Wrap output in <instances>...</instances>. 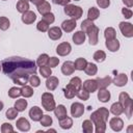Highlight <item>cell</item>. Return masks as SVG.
Returning <instances> with one entry per match:
<instances>
[{"label": "cell", "mask_w": 133, "mask_h": 133, "mask_svg": "<svg viewBox=\"0 0 133 133\" xmlns=\"http://www.w3.org/2000/svg\"><path fill=\"white\" fill-rule=\"evenodd\" d=\"M64 14L69 17H71L74 20H79L82 17L83 10L80 6L74 5V4H66L64 5Z\"/></svg>", "instance_id": "cell-3"}, {"label": "cell", "mask_w": 133, "mask_h": 133, "mask_svg": "<svg viewBox=\"0 0 133 133\" xmlns=\"http://www.w3.org/2000/svg\"><path fill=\"white\" fill-rule=\"evenodd\" d=\"M42 20H44L45 22H47L48 24H52V23H54V21H55V16L50 11V12H48V14H46V15H43V19Z\"/></svg>", "instance_id": "cell-49"}, {"label": "cell", "mask_w": 133, "mask_h": 133, "mask_svg": "<svg viewBox=\"0 0 133 133\" xmlns=\"http://www.w3.org/2000/svg\"><path fill=\"white\" fill-rule=\"evenodd\" d=\"M59 63V58L53 56V57H49V60H48V66L50 68H55L57 66Z\"/></svg>", "instance_id": "cell-52"}, {"label": "cell", "mask_w": 133, "mask_h": 133, "mask_svg": "<svg viewBox=\"0 0 133 133\" xmlns=\"http://www.w3.org/2000/svg\"><path fill=\"white\" fill-rule=\"evenodd\" d=\"M27 1H31V2H32V1H33V0H27Z\"/></svg>", "instance_id": "cell-62"}, {"label": "cell", "mask_w": 133, "mask_h": 133, "mask_svg": "<svg viewBox=\"0 0 133 133\" xmlns=\"http://www.w3.org/2000/svg\"><path fill=\"white\" fill-rule=\"evenodd\" d=\"M127 82H128V76H127L126 74H124V73L116 75V76L113 78V80H112V83H113L115 86H118V87L125 86V85L127 84Z\"/></svg>", "instance_id": "cell-14"}, {"label": "cell", "mask_w": 133, "mask_h": 133, "mask_svg": "<svg viewBox=\"0 0 133 133\" xmlns=\"http://www.w3.org/2000/svg\"><path fill=\"white\" fill-rule=\"evenodd\" d=\"M72 86H74L77 90H79L80 88H82V81H81V79L79 78V77H73L71 80H70V82H69Z\"/></svg>", "instance_id": "cell-42"}, {"label": "cell", "mask_w": 133, "mask_h": 133, "mask_svg": "<svg viewBox=\"0 0 133 133\" xmlns=\"http://www.w3.org/2000/svg\"><path fill=\"white\" fill-rule=\"evenodd\" d=\"M48 60H49V56L48 54L44 53V54H41L38 57H37V60H36V65L38 66H44V65H47L48 64Z\"/></svg>", "instance_id": "cell-37"}, {"label": "cell", "mask_w": 133, "mask_h": 133, "mask_svg": "<svg viewBox=\"0 0 133 133\" xmlns=\"http://www.w3.org/2000/svg\"><path fill=\"white\" fill-rule=\"evenodd\" d=\"M53 111H54V114H55V116L57 117V119L63 118V117H65V116L68 115L66 108H65V106L62 105V104H60V105H58V106H55V108H54Z\"/></svg>", "instance_id": "cell-21"}, {"label": "cell", "mask_w": 133, "mask_h": 133, "mask_svg": "<svg viewBox=\"0 0 133 133\" xmlns=\"http://www.w3.org/2000/svg\"><path fill=\"white\" fill-rule=\"evenodd\" d=\"M16 126L17 128L22 131V132H27L30 130V123L25 118V117H20L17 119V123H16Z\"/></svg>", "instance_id": "cell-16"}, {"label": "cell", "mask_w": 133, "mask_h": 133, "mask_svg": "<svg viewBox=\"0 0 133 133\" xmlns=\"http://www.w3.org/2000/svg\"><path fill=\"white\" fill-rule=\"evenodd\" d=\"M129 99H130L129 94H128V92H125V91H122V92L119 94V96H118V102H119L122 105H124L125 102H127Z\"/></svg>", "instance_id": "cell-51"}, {"label": "cell", "mask_w": 133, "mask_h": 133, "mask_svg": "<svg viewBox=\"0 0 133 133\" xmlns=\"http://www.w3.org/2000/svg\"><path fill=\"white\" fill-rule=\"evenodd\" d=\"M3 107H4V104H3V102H1V101H0V111L3 109Z\"/></svg>", "instance_id": "cell-59"}, {"label": "cell", "mask_w": 133, "mask_h": 133, "mask_svg": "<svg viewBox=\"0 0 133 133\" xmlns=\"http://www.w3.org/2000/svg\"><path fill=\"white\" fill-rule=\"evenodd\" d=\"M105 46L110 52H116L119 49V42H118V39L116 37L115 38H111V39H106Z\"/></svg>", "instance_id": "cell-18"}, {"label": "cell", "mask_w": 133, "mask_h": 133, "mask_svg": "<svg viewBox=\"0 0 133 133\" xmlns=\"http://www.w3.org/2000/svg\"><path fill=\"white\" fill-rule=\"evenodd\" d=\"M83 71H84V72H85V74H86V75H88V76H95V75L97 74V72H98V66H97L95 63L87 62V64H86V66H85V69H84Z\"/></svg>", "instance_id": "cell-31"}, {"label": "cell", "mask_w": 133, "mask_h": 133, "mask_svg": "<svg viewBox=\"0 0 133 133\" xmlns=\"http://www.w3.org/2000/svg\"><path fill=\"white\" fill-rule=\"evenodd\" d=\"M110 91H108L106 88H103V89H99L98 91V99L100 102L102 103H107L109 100H110Z\"/></svg>", "instance_id": "cell-23"}, {"label": "cell", "mask_w": 133, "mask_h": 133, "mask_svg": "<svg viewBox=\"0 0 133 133\" xmlns=\"http://www.w3.org/2000/svg\"><path fill=\"white\" fill-rule=\"evenodd\" d=\"M100 17V10L97 7H90L87 11V19L90 21H95Z\"/></svg>", "instance_id": "cell-32"}, {"label": "cell", "mask_w": 133, "mask_h": 133, "mask_svg": "<svg viewBox=\"0 0 133 133\" xmlns=\"http://www.w3.org/2000/svg\"><path fill=\"white\" fill-rule=\"evenodd\" d=\"M22 96L21 94V88L17 87V86H14V87H10L9 90H8V97L11 98V99H17L18 97Z\"/></svg>", "instance_id": "cell-38"}, {"label": "cell", "mask_w": 133, "mask_h": 133, "mask_svg": "<svg viewBox=\"0 0 133 133\" xmlns=\"http://www.w3.org/2000/svg\"><path fill=\"white\" fill-rule=\"evenodd\" d=\"M124 108V112L127 115L128 118H130L132 116V111H133V100L130 98L127 102H125V104L123 105Z\"/></svg>", "instance_id": "cell-26"}, {"label": "cell", "mask_w": 133, "mask_h": 133, "mask_svg": "<svg viewBox=\"0 0 133 133\" xmlns=\"http://www.w3.org/2000/svg\"><path fill=\"white\" fill-rule=\"evenodd\" d=\"M76 96H77L80 100H83V101H87V100L89 99V92L86 91V90L83 89V88H80V89L77 91Z\"/></svg>", "instance_id": "cell-47"}, {"label": "cell", "mask_w": 133, "mask_h": 133, "mask_svg": "<svg viewBox=\"0 0 133 133\" xmlns=\"http://www.w3.org/2000/svg\"><path fill=\"white\" fill-rule=\"evenodd\" d=\"M123 3L127 7H132L133 6V0H123Z\"/></svg>", "instance_id": "cell-57"}, {"label": "cell", "mask_w": 133, "mask_h": 133, "mask_svg": "<svg viewBox=\"0 0 133 133\" xmlns=\"http://www.w3.org/2000/svg\"><path fill=\"white\" fill-rule=\"evenodd\" d=\"M29 116L33 122H39L43 116V110L38 106H33L29 110Z\"/></svg>", "instance_id": "cell-12"}, {"label": "cell", "mask_w": 133, "mask_h": 133, "mask_svg": "<svg viewBox=\"0 0 133 133\" xmlns=\"http://www.w3.org/2000/svg\"><path fill=\"white\" fill-rule=\"evenodd\" d=\"M74 1H80V0H74Z\"/></svg>", "instance_id": "cell-63"}, {"label": "cell", "mask_w": 133, "mask_h": 133, "mask_svg": "<svg viewBox=\"0 0 133 133\" xmlns=\"http://www.w3.org/2000/svg\"><path fill=\"white\" fill-rule=\"evenodd\" d=\"M94 60L97 61V62H103L106 58V53L102 50H98L94 53V56H92Z\"/></svg>", "instance_id": "cell-36"}, {"label": "cell", "mask_w": 133, "mask_h": 133, "mask_svg": "<svg viewBox=\"0 0 133 133\" xmlns=\"http://www.w3.org/2000/svg\"><path fill=\"white\" fill-rule=\"evenodd\" d=\"M77 89L74 87V86H72L70 83L64 87V89H63V94H64V97L66 98V99H73L75 96H76V94H77Z\"/></svg>", "instance_id": "cell-25"}, {"label": "cell", "mask_w": 133, "mask_h": 133, "mask_svg": "<svg viewBox=\"0 0 133 133\" xmlns=\"http://www.w3.org/2000/svg\"><path fill=\"white\" fill-rule=\"evenodd\" d=\"M21 20L24 24H32L36 20V15L31 10H27L24 14H22Z\"/></svg>", "instance_id": "cell-15"}, {"label": "cell", "mask_w": 133, "mask_h": 133, "mask_svg": "<svg viewBox=\"0 0 133 133\" xmlns=\"http://www.w3.org/2000/svg\"><path fill=\"white\" fill-rule=\"evenodd\" d=\"M1 66L3 73L9 77L14 83L21 86L27 84L31 75L36 74L35 61L20 56H12L3 59Z\"/></svg>", "instance_id": "cell-1"}, {"label": "cell", "mask_w": 133, "mask_h": 133, "mask_svg": "<svg viewBox=\"0 0 133 133\" xmlns=\"http://www.w3.org/2000/svg\"><path fill=\"white\" fill-rule=\"evenodd\" d=\"M86 64H87V60H86L85 58H83V57H79V58H77V59L75 60V62H74V68H75V70L83 71V70L85 69Z\"/></svg>", "instance_id": "cell-30"}, {"label": "cell", "mask_w": 133, "mask_h": 133, "mask_svg": "<svg viewBox=\"0 0 133 133\" xmlns=\"http://www.w3.org/2000/svg\"><path fill=\"white\" fill-rule=\"evenodd\" d=\"M10 26V22L6 17H0V29L1 30H7Z\"/></svg>", "instance_id": "cell-46"}, {"label": "cell", "mask_w": 133, "mask_h": 133, "mask_svg": "<svg viewBox=\"0 0 133 133\" xmlns=\"http://www.w3.org/2000/svg\"><path fill=\"white\" fill-rule=\"evenodd\" d=\"M39 73H41L42 77H44V78H48L49 76L52 75V70H51L50 66L44 65V66H39Z\"/></svg>", "instance_id": "cell-44"}, {"label": "cell", "mask_w": 133, "mask_h": 133, "mask_svg": "<svg viewBox=\"0 0 133 133\" xmlns=\"http://www.w3.org/2000/svg\"><path fill=\"white\" fill-rule=\"evenodd\" d=\"M1 132L2 133H11V132H14V128L9 123H3L1 126Z\"/></svg>", "instance_id": "cell-50"}, {"label": "cell", "mask_w": 133, "mask_h": 133, "mask_svg": "<svg viewBox=\"0 0 133 133\" xmlns=\"http://www.w3.org/2000/svg\"><path fill=\"white\" fill-rule=\"evenodd\" d=\"M59 121V126L61 129H64V130H68V129H71L72 126H73V119L71 117H69L68 115L63 118H60L58 119Z\"/></svg>", "instance_id": "cell-27"}, {"label": "cell", "mask_w": 133, "mask_h": 133, "mask_svg": "<svg viewBox=\"0 0 133 133\" xmlns=\"http://www.w3.org/2000/svg\"><path fill=\"white\" fill-rule=\"evenodd\" d=\"M39 123H41V125H42L43 127H49V126L52 125L53 121H52V117H51L50 115H48V114L44 115V114H43L42 118L39 119Z\"/></svg>", "instance_id": "cell-41"}, {"label": "cell", "mask_w": 133, "mask_h": 133, "mask_svg": "<svg viewBox=\"0 0 133 133\" xmlns=\"http://www.w3.org/2000/svg\"><path fill=\"white\" fill-rule=\"evenodd\" d=\"M84 113V106L79 102H75L71 105V114L73 117H80Z\"/></svg>", "instance_id": "cell-8"}, {"label": "cell", "mask_w": 133, "mask_h": 133, "mask_svg": "<svg viewBox=\"0 0 133 133\" xmlns=\"http://www.w3.org/2000/svg\"><path fill=\"white\" fill-rule=\"evenodd\" d=\"M106 131V124L96 125V133H104Z\"/></svg>", "instance_id": "cell-55"}, {"label": "cell", "mask_w": 133, "mask_h": 133, "mask_svg": "<svg viewBox=\"0 0 133 133\" xmlns=\"http://www.w3.org/2000/svg\"><path fill=\"white\" fill-rule=\"evenodd\" d=\"M48 36L49 38H51L52 41H57L62 36V30L60 27L54 26L48 29Z\"/></svg>", "instance_id": "cell-11"}, {"label": "cell", "mask_w": 133, "mask_h": 133, "mask_svg": "<svg viewBox=\"0 0 133 133\" xmlns=\"http://www.w3.org/2000/svg\"><path fill=\"white\" fill-rule=\"evenodd\" d=\"M16 8L19 12L21 14H24L25 11L29 10V3L27 0H19L17 2V5H16Z\"/></svg>", "instance_id": "cell-28"}, {"label": "cell", "mask_w": 133, "mask_h": 133, "mask_svg": "<svg viewBox=\"0 0 133 133\" xmlns=\"http://www.w3.org/2000/svg\"><path fill=\"white\" fill-rule=\"evenodd\" d=\"M96 80H97V84H98V88L99 89L106 88L112 83V79H111L110 76H106L104 78H98Z\"/></svg>", "instance_id": "cell-20"}, {"label": "cell", "mask_w": 133, "mask_h": 133, "mask_svg": "<svg viewBox=\"0 0 133 133\" xmlns=\"http://www.w3.org/2000/svg\"><path fill=\"white\" fill-rule=\"evenodd\" d=\"M122 14L125 16V18L126 19H130V18H132V15H133V12H132V10L130 9V8H122Z\"/></svg>", "instance_id": "cell-54"}, {"label": "cell", "mask_w": 133, "mask_h": 133, "mask_svg": "<svg viewBox=\"0 0 133 133\" xmlns=\"http://www.w3.org/2000/svg\"><path fill=\"white\" fill-rule=\"evenodd\" d=\"M108 116H109L108 109L105 107H100L99 109H97L91 113L90 121L95 126L99 124H106V122L108 121Z\"/></svg>", "instance_id": "cell-2"}, {"label": "cell", "mask_w": 133, "mask_h": 133, "mask_svg": "<svg viewBox=\"0 0 133 133\" xmlns=\"http://www.w3.org/2000/svg\"><path fill=\"white\" fill-rule=\"evenodd\" d=\"M76 26H77L76 20L69 19V20H65L61 23V30H63L64 32H72L76 28Z\"/></svg>", "instance_id": "cell-13"}, {"label": "cell", "mask_w": 133, "mask_h": 133, "mask_svg": "<svg viewBox=\"0 0 133 133\" xmlns=\"http://www.w3.org/2000/svg\"><path fill=\"white\" fill-rule=\"evenodd\" d=\"M95 24H94V21H90V20H88V19H86V20H84L82 23H81V30L83 31V32H86L90 27H92Z\"/></svg>", "instance_id": "cell-48"}, {"label": "cell", "mask_w": 133, "mask_h": 133, "mask_svg": "<svg viewBox=\"0 0 133 133\" xmlns=\"http://www.w3.org/2000/svg\"><path fill=\"white\" fill-rule=\"evenodd\" d=\"M49 25H50V24H48V23L45 22L44 20H41V21H38L37 24H36V29H37L38 31H41V32H46V31H48V29H49Z\"/></svg>", "instance_id": "cell-43"}, {"label": "cell", "mask_w": 133, "mask_h": 133, "mask_svg": "<svg viewBox=\"0 0 133 133\" xmlns=\"http://www.w3.org/2000/svg\"><path fill=\"white\" fill-rule=\"evenodd\" d=\"M1 69H2V66H1V64H0V71H1Z\"/></svg>", "instance_id": "cell-61"}, {"label": "cell", "mask_w": 133, "mask_h": 133, "mask_svg": "<svg viewBox=\"0 0 133 133\" xmlns=\"http://www.w3.org/2000/svg\"><path fill=\"white\" fill-rule=\"evenodd\" d=\"M33 89H32V86H29V85H23L22 88H21V94L24 98H30L33 96Z\"/></svg>", "instance_id": "cell-34"}, {"label": "cell", "mask_w": 133, "mask_h": 133, "mask_svg": "<svg viewBox=\"0 0 133 133\" xmlns=\"http://www.w3.org/2000/svg\"><path fill=\"white\" fill-rule=\"evenodd\" d=\"M104 36L106 39H111V38H115L116 36V31L114 28L112 27H107L104 31Z\"/></svg>", "instance_id": "cell-39"}, {"label": "cell", "mask_w": 133, "mask_h": 133, "mask_svg": "<svg viewBox=\"0 0 133 133\" xmlns=\"http://www.w3.org/2000/svg\"><path fill=\"white\" fill-rule=\"evenodd\" d=\"M75 72V68H74V62L68 60V61H64L62 63V66H61V73L65 76H70L72 75L73 73Z\"/></svg>", "instance_id": "cell-17"}, {"label": "cell", "mask_w": 133, "mask_h": 133, "mask_svg": "<svg viewBox=\"0 0 133 133\" xmlns=\"http://www.w3.org/2000/svg\"><path fill=\"white\" fill-rule=\"evenodd\" d=\"M92 122L90 119H85L82 123V130L84 133H92L94 127H92Z\"/></svg>", "instance_id": "cell-35"}, {"label": "cell", "mask_w": 133, "mask_h": 133, "mask_svg": "<svg viewBox=\"0 0 133 133\" xmlns=\"http://www.w3.org/2000/svg\"><path fill=\"white\" fill-rule=\"evenodd\" d=\"M44 1H45V0H33V1H32V3H33L34 5H36V6H37L38 4H41V3H42V2H44Z\"/></svg>", "instance_id": "cell-58"}, {"label": "cell", "mask_w": 133, "mask_h": 133, "mask_svg": "<svg viewBox=\"0 0 133 133\" xmlns=\"http://www.w3.org/2000/svg\"><path fill=\"white\" fill-rule=\"evenodd\" d=\"M82 88L85 89L86 91H88L89 94L95 92L98 89V84H97V80L96 79H87L82 83Z\"/></svg>", "instance_id": "cell-10"}, {"label": "cell", "mask_w": 133, "mask_h": 133, "mask_svg": "<svg viewBox=\"0 0 133 133\" xmlns=\"http://www.w3.org/2000/svg\"><path fill=\"white\" fill-rule=\"evenodd\" d=\"M28 82L30 83V86H33V87H37V86H39V84H41V80H39L38 76H36L35 74H33V75H31V76L29 77Z\"/></svg>", "instance_id": "cell-45"}, {"label": "cell", "mask_w": 133, "mask_h": 133, "mask_svg": "<svg viewBox=\"0 0 133 133\" xmlns=\"http://www.w3.org/2000/svg\"><path fill=\"white\" fill-rule=\"evenodd\" d=\"M36 7H37V11H38L41 15H46V14H48V12L51 11V5H50V3L47 2V1L42 2V3L38 4Z\"/></svg>", "instance_id": "cell-29"}, {"label": "cell", "mask_w": 133, "mask_h": 133, "mask_svg": "<svg viewBox=\"0 0 133 133\" xmlns=\"http://www.w3.org/2000/svg\"><path fill=\"white\" fill-rule=\"evenodd\" d=\"M2 1H6V0H2Z\"/></svg>", "instance_id": "cell-64"}, {"label": "cell", "mask_w": 133, "mask_h": 133, "mask_svg": "<svg viewBox=\"0 0 133 133\" xmlns=\"http://www.w3.org/2000/svg\"><path fill=\"white\" fill-rule=\"evenodd\" d=\"M85 37H86L85 32H83L82 30H79L73 34V42L76 45H82L85 42Z\"/></svg>", "instance_id": "cell-22"}, {"label": "cell", "mask_w": 133, "mask_h": 133, "mask_svg": "<svg viewBox=\"0 0 133 133\" xmlns=\"http://www.w3.org/2000/svg\"><path fill=\"white\" fill-rule=\"evenodd\" d=\"M27 105H28L27 100H25V99H19V100H17V101L15 102V106H14V107H15L19 112H21V111H24V110L26 109Z\"/></svg>", "instance_id": "cell-33"}, {"label": "cell", "mask_w": 133, "mask_h": 133, "mask_svg": "<svg viewBox=\"0 0 133 133\" xmlns=\"http://www.w3.org/2000/svg\"><path fill=\"white\" fill-rule=\"evenodd\" d=\"M85 34H87L88 39H89V44L91 46H96L98 44V42H99V28L96 25L90 27L85 32Z\"/></svg>", "instance_id": "cell-5"}, {"label": "cell", "mask_w": 133, "mask_h": 133, "mask_svg": "<svg viewBox=\"0 0 133 133\" xmlns=\"http://www.w3.org/2000/svg\"><path fill=\"white\" fill-rule=\"evenodd\" d=\"M72 0H52V2L54 3V4H58V5H66V4H69L70 2H71Z\"/></svg>", "instance_id": "cell-56"}, {"label": "cell", "mask_w": 133, "mask_h": 133, "mask_svg": "<svg viewBox=\"0 0 133 133\" xmlns=\"http://www.w3.org/2000/svg\"><path fill=\"white\" fill-rule=\"evenodd\" d=\"M110 112H111L113 115H115V116H119V115L124 112L123 105H122L119 102L113 103V104L110 106Z\"/></svg>", "instance_id": "cell-24"}, {"label": "cell", "mask_w": 133, "mask_h": 133, "mask_svg": "<svg viewBox=\"0 0 133 133\" xmlns=\"http://www.w3.org/2000/svg\"><path fill=\"white\" fill-rule=\"evenodd\" d=\"M119 30L122 34L125 37H132L133 36V25L129 22H121L119 25Z\"/></svg>", "instance_id": "cell-6"}, {"label": "cell", "mask_w": 133, "mask_h": 133, "mask_svg": "<svg viewBox=\"0 0 133 133\" xmlns=\"http://www.w3.org/2000/svg\"><path fill=\"white\" fill-rule=\"evenodd\" d=\"M71 51H72V46L68 42L60 43L56 48V53L59 56H66V55H69L71 53Z\"/></svg>", "instance_id": "cell-7"}, {"label": "cell", "mask_w": 133, "mask_h": 133, "mask_svg": "<svg viewBox=\"0 0 133 133\" xmlns=\"http://www.w3.org/2000/svg\"><path fill=\"white\" fill-rule=\"evenodd\" d=\"M42 106L46 111H53L56 104L54 97L51 92H44L42 95Z\"/></svg>", "instance_id": "cell-4"}, {"label": "cell", "mask_w": 133, "mask_h": 133, "mask_svg": "<svg viewBox=\"0 0 133 133\" xmlns=\"http://www.w3.org/2000/svg\"><path fill=\"white\" fill-rule=\"evenodd\" d=\"M48 132H56V130H54V129H49Z\"/></svg>", "instance_id": "cell-60"}, {"label": "cell", "mask_w": 133, "mask_h": 133, "mask_svg": "<svg viewBox=\"0 0 133 133\" xmlns=\"http://www.w3.org/2000/svg\"><path fill=\"white\" fill-rule=\"evenodd\" d=\"M109 126H110V128H111L113 131L119 132V131H122V129L124 128V122H123V119H122L121 117L115 116V117L110 118V121H109Z\"/></svg>", "instance_id": "cell-9"}, {"label": "cell", "mask_w": 133, "mask_h": 133, "mask_svg": "<svg viewBox=\"0 0 133 133\" xmlns=\"http://www.w3.org/2000/svg\"><path fill=\"white\" fill-rule=\"evenodd\" d=\"M97 4L100 8H107L110 5V0H97Z\"/></svg>", "instance_id": "cell-53"}, {"label": "cell", "mask_w": 133, "mask_h": 133, "mask_svg": "<svg viewBox=\"0 0 133 133\" xmlns=\"http://www.w3.org/2000/svg\"><path fill=\"white\" fill-rule=\"evenodd\" d=\"M58 83H59V80H58L57 77H55V76H49L47 78V80H46V87L49 90H54L58 86Z\"/></svg>", "instance_id": "cell-19"}, {"label": "cell", "mask_w": 133, "mask_h": 133, "mask_svg": "<svg viewBox=\"0 0 133 133\" xmlns=\"http://www.w3.org/2000/svg\"><path fill=\"white\" fill-rule=\"evenodd\" d=\"M18 112H19V111H18L15 107L8 108V109L6 110V112H5V116H6L8 119L12 121V119H15V118L18 116Z\"/></svg>", "instance_id": "cell-40"}]
</instances>
